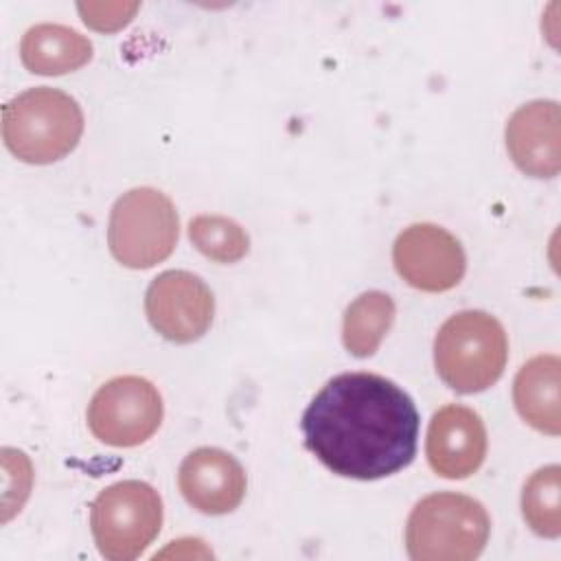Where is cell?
<instances>
[{"label":"cell","mask_w":561,"mask_h":561,"mask_svg":"<svg viewBox=\"0 0 561 561\" xmlns=\"http://www.w3.org/2000/svg\"><path fill=\"white\" fill-rule=\"evenodd\" d=\"M419 425L410 394L375 373L329 379L300 421L305 447L329 471L355 480H377L408 467Z\"/></svg>","instance_id":"1"},{"label":"cell","mask_w":561,"mask_h":561,"mask_svg":"<svg viewBox=\"0 0 561 561\" xmlns=\"http://www.w3.org/2000/svg\"><path fill=\"white\" fill-rule=\"evenodd\" d=\"M81 134L79 103L57 88H31L2 107L4 145L22 162H57L77 147Z\"/></svg>","instance_id":"2"},{"label":"cell","mask_w":561,"mask_h":561,"mask_svg":"<svg viewBox=\"0 0 561 561\" xmlns=\"http://www.w3.org/2000/svg\"><path fill=\"white\" fill-rule=\"evenodd\" d=\"M491 533L486 508L462 493H432L416 502L405 524V550L414 561H471Z\"/></svg>","instance_id":"3"},{"label":"cell","mask_w":561,"mask_h":561,"mask_svg":"<svg viewBox=\"0 0 561 561\" xmlns=\"http://www.w3.org/2000/svg\"><path fill=\"white\" fill-rule=\"evenodd\" d=\"M508 342L504 327L484 311H460L443 322L434 340L438 377L460 394L493 386L506 366Z\"/></svg>","instance_id":"4"},{"label":"cell","mask_w":561,"mask_h":561,"mask_svg":"<svg viewBox=\"0 0 561 561\" xmlns=\"http://www.w3.org/2000/svg\"><path fill=\"white\" fill-rule=\"evenodd\" d=\"M178 234V210L158 188H131L112 206L107 245L112 256L129 270H147L162 263L173 252Z\"/></svg>","instance_id":"5"},{"label":"cell","mask_w":561,"mask_h":561,"mask_svg":"<svg viewBox=\"0 0 561 561\" xmlns=\"http://www.w3.org/2000/svg\"><path fill=\"white\" fill-rule=\"evenodd\" d=\"M162 526V500L142 480L105 486L92 502L90 530L99 552L110 561L140 557Z\"/></svg>","instance_id":"6"},{"label":"cell","mask_w":561,"mask_h":561,"mask_svg":"<svg viewBox=\"0 0 561 561\" xmlns=\"http://www.w3.org/2000/svg\"><path fill=\"white\" fill-rule=\"evenodd\" d=\"M162 423L158 388L136 375L103 383L88 405L90 432L110 447H136L149 440Z\"/></svg>","instance_id":"7"},{"label":"cell","mask_w":561,"mask_h":561,"mask_svg":"<svg viewBox=\"0 0 561 561\" xmlns=\"http://www.w3.org/2000/svg\"><path fill=\"white\" fill-rule=\"evenodd\" d=\"M145 313L164 340L191 344L210 329L215 298L199 276L186 270H167L149 283Z\"/></svg>","instance_id":"8"},{"label":"cell","mask_w":561,"mask_h":561,"mask_svg":"<svg viewBox=\"0 0 561 561\" xmlns=\"http://www.w3.org/2000/svg\"><path fill=\"white\" fill-rule=\"evenodd\" d=\"M392 263L410 287L430 294L456 287L467 270L460 241L436 224L408 226L392 245Z\"/></svg>","instance_id":"9"},{"label":"cell","mask_w":561,"mask_h":561,"mask_svg":"<svg viewBox=\"0 0 561 561\" xmlns=\"http://www.w3.org/2000/svg\"><path fill=\"white\" fill-rule=\"evenodd\" d=\"M425 454L440 478L462 480L476 473L486 456V430L480 414L456 403L443 405L430 421Z\"/></svg>","instance_id":"10"},{"label":"cell","mask_w":561,"mask_h":561,"mask_svg":"<svg viewBox=\"0 0 561 561\" xmlns=\"http://www.w3.org/2000/svg\"><path fill=\"white\" fill-rule=\"evenodd\" d=\"M506 149L519 171L554 178L561 169V110L557 101H530L513 112L504 129Z\"/></svg>","instance_id":"11"},{"label":"cell","mask_w":561,"mask_h":561,"mask_svg":"<svg viewBox=\"0 0 561 561\" xmlns=\"http://www.w3.org/2000/svg\"><path fill=\"white\" fill-rule=\"evenodd\" d=\"M178 486L199 513L224 515L241 504L248 480L234 456L217 447H199L182 460Z\"/></svg>","instance_id":"12"},{"label":"cell","mask_w":561,"mask_h":561,"mask_svg":"<svg viewBox=\"0 0 561 561\" xmlns=\"http://www.w3.org/2000/svg\"><path fill=\"white\" fill-rule=\"evenodd\" d=\"M513 401L519 416L535 430L561 432V362L557 355H537L515 375Z\"/></svg>","instance_id":"13"},{"label":"cell","mask_w":561,"mask_h":561,"mask_svg":"<svg viewBox=\"0 0 561 561\" xmlns=\"http://www.w3.org/2000/svg\"><path fill=\"white\" fill-rule=\"evenodd\" d=\"M92 42L64 24H35L20 42V59L33 75L59 77L83 68L92 59Z\"/></svg>","instance_id":"14"},{"label":"cell","mask_w":561,"mask_h":561,"mask_svg":"<svg viewBox=\"0 0 561 561\" xmlns=\"http://www.w3.org/2000/svg\"><path fill=\"white\" fill-rule=\"evenodd\" d=\"M394 300L386 291H364L344 311L342 342L353 357H370L394 322Z\"/></svg>","instance_id":"15"},{"label":"cell","mask_w":561,"mask_h":561,"mask_svg":"<svg viewBox=\"0 0 561 561\" xmlns=\"http://www.w3.org/2000/svg\"><path fill=\"white\" fill-rule=\"evenodd\" d=\"M522 513L533 533L557 539L561 535V469H537L522 491Z\"/></svg>","instance_id":"16"},{"label":"cell","mask_w":561,"mask_h":561,"mask_svg":"<svg viewBox=\"0 0 561 561\" xmlns=\"http://www.w3.org/2000/svg\"><path fill=\"white\" fill-rule=\"evenodd\" d=\"M193 245L215 263H237L250 250L248 232L230 217L197 215L188 224Z\"/></svg>","instance_id":"17"},{"label":"cell","mask_w":561,"mask_h":561,"mask_svg":"<svg viewBox=\"0 0 561 561\" xmlns=\"http://www.w3.org/2000/svg\"><path fill=\"white\" fill-rule=\"evenodd\" d=\"M138 2H88L79 4L83 22L101 33H112L127 26L138 11Z\"/></svg>","instance_id":"18"}]
</instances>
